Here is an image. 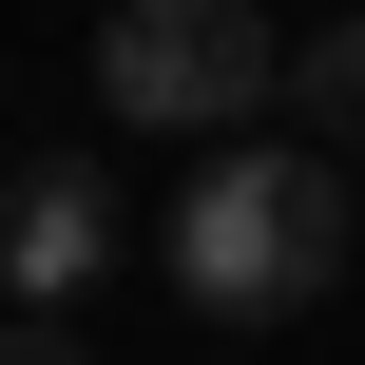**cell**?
<instances>
[{"instance_id":"1","label":"cell","mask_w":365,"mask_h":365,"mask_svg":"<svg viewBox=\"0 0 365 365\" xmlns=\"http://www.w3.org/2000/svg\"><path fill=\"white\" fill-rule=\"evenodd\" d=\"M154 269H173V308H212V327H289V308L346 289V173H327L308 135H231V154L154 212Z\"/></svg>"},{"instance_id":"2","label":"cell","mask_w":365,"mask_h":365,"mask_svg":"<svg viewBox=\"0 0 365 365\" xmlns=\"http://www.w3.org/2000/svg\"><path fill=\"white\" fill-rule=\"evenodd\" d=\"M269 96H289V38H269L250 0H115V19H96V115H115V135H212V154H231Z\"/></svg>"},{"instance_id":"3","label":"cell","mask_w":365,"mask_h":365,"mask_svg":"<svg viewBox=\"0 0 365 365\" xmlns=\"http://www.w3.org/2000/svg\"><path fill=\"white\" fill-rule=\"evenodd\" d=\"M115 250H135V231H115V173H96V154H38V173L0 192V308H19V327H58Z\"/></svg>"},{"instance_id":"4","label":"cell","mask_w":365,"mask_h":365,"mask_svg":"<svg viewBox=\"0 0 365 365\" xmlns=\"http://www.w3.org/2000/svg\"><path fill=\"white\" fill-rule=\"evenodd\" d=\"M289 115H308V154H365V0L289 38Z\"/></svg>"},{"instance_id":"5","label":"cell","mask_w":365,"mask_h":365,"mask_svg":"<svg viewBox=\"0 0 365 365\" xmlns=\"http://www.w3.org/2000/svg\"><path fill=\"white\" fill-rule=\"evenodd\" d=\"M0 365H96V346H77V327H0Z\"/></svg>"}]
</instances>
